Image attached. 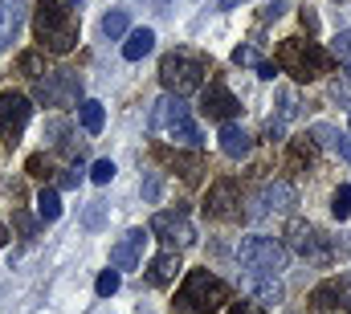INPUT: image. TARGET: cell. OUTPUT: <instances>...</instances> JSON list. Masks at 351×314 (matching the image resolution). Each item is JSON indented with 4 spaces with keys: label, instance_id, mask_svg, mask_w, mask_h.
Listing matches in <instances>:
<instances>
[{
    "label": "cell",
    "instance_id": "obj_42",
    "mask_svg": "<svg viewBox=\"0 0 351 314\" xmlns=\"http://www.w3.org/2000/svg\"><path fill=\"white\" fill-rule=\"evenodd\" d=\"M245 0H217V8H241Z\"/></svg>",
    "mask_w": 351,
    "mask_h": 314
},
{
    "label": "cell",
    "instance_id": "obj_26",
    "mask_svg": "<svg viewBox=\"0 0 351 314\" xmlns=\"http://www.w3.org/2000/svg\"><path fill=\"white\" fill-rule=\"evenodd\" d=\"M233 62H237V66H250V70H258V66H262V58H258V49H254V45H237V49H233Z\"/></svg>",
    "mask_w": 351,
    "mask_h": 314
},
{
    "label": "cell",
    "instance_id": "obj_32",
    "mask_svg": "<svg viewBox=\"0 0 351 314\" xmlns=\"http://www.w3.org/2000/svg\"><path fill=\"white\" fill-rule=\"evenodd\" d=\"M102 217H106V204H102V200H94V204H90V213H86V225H90V229H98V225H102Z\"/></svg>",
    "mask_w": 351,
    "mask_h": 314
},
{
    "label": "cell",
    "instance_id": "obj_3",
    "mask_svg": "<svg viewBox=\"0 0 351 314\" xmlns=\"http://www.w3.org/2000/svg\"><path fill=\"white\" fill-rule=\"evenodd\" d=\"M147 123H152V131H168L180 147H192V152H196V147L204 143V139H200V127L192 123V114H188V106H184L180 94H164V98L152 106V119H147Z\"/></svg>",
    "mask_w": 351,
    "mask_h": 314
},
{
    "label": "cell",
    "instance_id": "obj_8",
    "mask_svg": "<svg viewBox=\"0 0 351 314\" xmlns=\"http://www.w3.org/2000/svg\"><path fill=\"white\" fill-rule=\"evenodd\" d=\"M29 119H33V102L16 90H4L0 94V135H4V143H16L25 135Z\"/></svg>",
    "mask_w": 351,
    "mask_h": 314
},
{
    "label": "cell",
    "instance_id": "obj_12",
    "mask_svg": "<svg viewBox=\"0 0 351 314\" xmlns=\"http://www.w3.org/2000/svg\"><path fill=\"white\" fill-rule=\"evenodd\" d=\"M143 249H147V233L143 229H127V233L114 241L110 249V265L123 274V269H139L143 265Z\"/></svg>",
    "mask_w": 351,
    "mask_h": 314
},
{
    "label": "cell",
    "instance_id": "obj_23",
    "mask_svg": "<svg viewBox=\"0 0 351 314\" xmlns=\"http://www.w3.org/2000/svg\"><path fill=\"white\" fill-rule=\"evenodd\" d=\"M102 33H106L110 41H119V37H127V12H123V8H114V12H106V16H102Z\"/></svg>",
    "mask_w": 351,
    "mask_h": 314
},
{
    "label": "cell",
    "instance_id": "obj_14",
    "mask_svg": "<svg viewBox=\"0 0 351 314\" xmlns=\"http://www.w3.org/2000/svg\"><path fill=\"white\" fill-rule=\"evenodd\" d=\"M311 302H315L319 311H351V278H327V282L311 294Z\"/></svg>",
    "mask_w": 351,
    "mask_h": 314
},
{
    "label": "cell",
    "instance_id": "obj_20",
    "mask_svg": "<svg viewBox=\"0 0 351 314\" xmlns=\"http://www.w3.org/2000/svg\"><path fill=\"white\" fill-rule=\"evenodd\" d=\"M156 49V33L152 29H135V33H127V41H123V58L127 62H139V58H147Z\"/></svg>",
    "mask_w": 351,
    "mask_h": 314
},
{
    "label": "cell",
    "instance_id": "obj_44",
    "mask_svg": "<svg viewBox=\"0 0 351 314\" xmlns=\"http://www.w3.org/2000/svg\"><path fill=\"white\" fill-rule=\"evenodd\" d=\"M62 4H70V8H82V0H62Z\"/></svg>",
    "mask_w": 351,
    "mask_h": 314
},
{
    "label": "cell",
    "instance_id": "obj_16",
    "mask_svg": "<svg viewBox=\"0 0 351 314\" xmlns=\"http://www.w3.org/2000/svg\"><path fill=\"white\" fill-rule=\"evenodd\" d=\"M262 204H265V213H290L298 204V192H294L290 180H274V184L262 188Z\"/></svg>",
    "mask_w": 351,
    "mask_h": 314
},
{
    "label": "cell",
    "instance_id": "obj_18",
    "mask_svg": "<svg viewBox=\"0 0 351 314\" xmlns=\"http://www.w3.org/2000/svg\"><path fill=\"white\" fill-rule=\"evenodd\" d=\"M176 274H180V253H176V249H164V253L147 265V282H152V286H168V282H176Z\"/></svg>",
    "mask_w": 351,
    "mask_h": 314
},
{
    "label": "cell",
    "instance_id": "obj_37",
    "mask_svg": "<svg viewBox=\"0 0 351 314\" xmlns=\"http://www.w3.org/2000/svg\"><path fill=\"white\" fill-rule=\"evenodd\" d=\"M229 314H262V302H237L229 306Z\"/></svg>",
    "mask_w": 351,
    "mask_h": 314
},
{
    "label": "cell",
    "instance_id": "obj_17",
    "mask_svg": "<svg viewBox=\"0 0 351 314\" xmlns=\"http://www.w3.org/2000/svg\"><path fill=\"white\" fill-rule=\"evenodd\" d=\"M221 152L229 159H245L254 152V139H250V131L245 127H237V123H221Z\"/></svg>",
    "mask_w": 351,
    "mask_h": 314
},
{
    "label": "cell",
    "instance_id": "obj_41",
    "mask_svg": "<svg viewBox=\"0 0 351 314\" xmlns=\"http://www.w3.org/2000/svg\"><path fill=\"white\" fill-rule=\"evenodd\" d=\"M282 8H286V0H274V4L265 8V21H269V16H282Z\"/></svg>",
    "mask_w": 351,
    "mask_h": 314
},
{
    "label": "cell",
    "instance_id": "obj_35",
    "mask_svg": "<svg viewBox=\"0 0 351 314\" xmlns=\"http://www.w3.org/2000/svg\"><path fill=\"white\" fill-rule=\"evenodd\" d=\"M16 225H21V233H25V237H33V233H37V221H33L29 213H16Z\"/></svg>",
    "mask_w": 351,
    "mask_h": 314
},
{
    "label": "cell",
    "instance_id": "obj_22",
    "mask_svg": "<svg viewBox=\"0 0 351 314\" xmlns=\"http://www.w3.org/2000/svg\"><path fill=\"white\" fill-rule=\"evenodd\" d=\"M62 188H41L37 192V217L49 225V221H58L62 217V196H58Z\"/></svg>",
    "mask_w": 351,
    "mask_h": 314
},
{
    "label": "cell",
    "instance_id": "obj_43",
    "mask_svg": "<svg viewBox=\"0 0 351 314\" xmlns=\"http://www.w3.org/2000/svg\"><path fill=\"white\" fill-rule=\"evenodd\" d=\"M4 245H8V229H4V225H0V249H4Z\"/></svg>",
    "mask_w": 351,
    "mask_h": 314
},
{
    "label": "cell",
    "instance_id": "obj_15",
    "mask_svg": "<svg viewBox=\"0 0 351 314\" xmlns=\"http://www.w3.org/2000/svg\"><path fill=\"white\" fill-rule=\"evenodd\" d=\"M21 25H25V0H0V49L16 41Z\"/></svg>",
    "mask_w": 351,
    "mask_h": 314
},
{
    "label": "cell",
    "instance_id": "obj_28",
    "mask_svg": "<svg viewBox=\"0 0 351 314\" xmlns=\"http://www.w3.org/2000/svg\"><path fill=\"white\" fill-rule=\"evenodd\" d=\"M290 159H294V163H315V143H311V139H294Z\"/></svg>",
    "mask_w": 351,
    "mask_h": 314
},
{
    "label": "cell",
    "instance_id": "obj_13",
    "mask_svg": "<svg viewBox=\"0 0 351 314\" xmlns=\"http://www.w3.org/2000/svg\"><path fill=\"white\" fill-rule=\"evenodd\" d=\"M286 241H290V249H294L298 257H311V261L327 257L323 233H319L315 225H306V221H290V229H286Z\"/></svg>",
    "mask_w": 351,
    "mask_h": 314
},
{
    "label": "cell",
    "instance_id": "obj_4",
    "mask_svg": "<svg viewBox=\"0 0 351 314\" xmlns=\"http://www.w3.org/2000/svg\"><path fill=\"white\" fill-rule=\"evenodd\" d=\"M204 74H208V58L192 53V49H176L160 62V82L168 86V94H192L204 90Z\"/></svg>",
    "mask_w": 351,
    "mask_h": 314
},
{
    "label": "cell",
    "instance_id": "obj_31",
    "mask_svg": "<svg viewBox=\"0 0 351 314\" xmlns=\"http://www.w3.org/2000/svg\"><path fill=\"white\" fill-rule=\"evenodd\" d=\"M90 180H94V184H110V180H114V163H110V159H98V163L90 167Z\"/></svg>",
    "mask_w": 351,
    "mask_h": 314
},
{
    "label": "cell",
    "instance_id": "obj_10",
    "mask_svg": "<svg viewBox=\"0 0 351 314\" xmlns=\"http://www.w3.org/2000/svg\"><path fill=\"white\" fill-rule=\"evenodd\" d=\"M200 110H204L208 119H217V123H233V119H237V110H241V102L229 94V86L208 82V86L200 90Z\"/></svg>",
    "mask_w": 351,
    "mask_h": 314
},
{
    "label": "cell",
    "instance_id": "obj_7",
    "mask_svg": "<svg viewBox=\"0 0 351 314\" xmlns=\"http://www.w3.org/2000/svg\"><path fill=\"white\" fill-rule=\"evenodd\" d=\"M37 98L45 106H78L82 98V78L74 70H49L37 78Z\"/></svg>",
    "mask_w": 351,
    "mask_h": 314
},
{
    "label": "cell",
    "instance_id": "obj_9",
    "mask_svg": "<svg viewBox=\"0 0 351 314\" xmlns=\"http://www.w3.org/2000/svg\"><path fill=\"white\" fill-rule=\"evenodd\" d=\"M152 233L160 237L164 245H172V249H188L196 241V229L188 225L184 213H156L152 217Z\"/></svg>",
    "mask_w": 351,
    "mask_h": 314
},
{
    "label": "cell",
    "instance_id": "obj_19",
    "mask_svg": "<svg viewBox=\"0 0 351 314\" xmlns=\"http://www.w3.org/2000/svg\"><path fill=\"white\" fill-rule=\"evenodd\" d=\"M250 294L262 302V306H278L282 302V286H278V278L274 274H250Z\"/></svg>",
    "mask_w": 351,
    "mask_h": 314
},
{
    "label": "cell",
    "instance_id": "obj_39",
    "mask_svg": "<svg viewBox=\"0 0 351 314\" xmlns=\"http://www.w3.org/2000/svg\"><path fill=\"white\" fill-rule=\"evenodd\" d=\"M298 16H302V29H306V33H315V29H319V16H315L311 8H302Z\"/></svg>",
    "mask_w": 351,
    "mask_h": 314
},
{
    "label": "cell",
    "instance_id": "obj_2",
    "mask_svg": "<svg viewBox=\"0 0 351 314\" xmlns=\"http://www.w3.org/2000/svg\"><path fill=\"white\" fill-rule=\"evenodd\" d=\"M229 302V286L213 274V269H192L176 294V311H200V314H213L217 306Z\"/></svg>",
    "mask_w": 351,
    "mask_h": 314
},
{
    "label": "cell",
    "instance_id": "obj_21",
    "mask_svg": "<svg viewBox=\"0 0 351 314\" xmlns=\"http://www.w3.org/2000/svg\"><path fill=\"white\" fill-rule=\"evenodd\" d=\"M78 123H82V131H86V135H98V131H102V123H106V110H102V102L86 98V102L78 106Z\"/></svg>",
    "mask_w": 351,
    "mask_h": 314
},
{
    "label": "cell",
    "instance_id": "obj_30",
    "mask_svg": "<svg viewBox=\"0 0 351 314\" xmlns=\"http://www.w3.org/2000/svg\"><path fill=\"white\" fill-rule=\"evenodd\" d=\"M21 74L25 78H41L45 70H41V53H21Z\"/></svg>",
    "mask_w": 351,
    "mask_h": 314
},
{
    "label": "cell",
    "instance_id": "obj_5",
    "mask_svg": "<svg viewBox=\"0 0 351 314\" xmlns=\"http://www.w3.org/2000/svg\"><path fill=\"white\" fill-rule=\"evenodd\" d=\"M278 66H282V74H290L294 82H315L319 74H327L331 58H327L315 41L286 37V41L278 45Z\"/></svg>",
    "mask_w": 351,
    "mask_h": 314
},
{
    "label": "cell",
    "instance_id": "obj_1",
    "mask_svg": "<svg viewBox=\"0 0 351 314\" xmlns=\"http://www.w3.org/2000/svg\"><path fill=\"white\" fill-rule=\"evenodd\" d=\"M33 33L41 41V49L49 53H70L78 45V25H74V8L62 0H41L37 16H33Z\"/></svg>",
    "mask_w": 351,
    "mask_h": 314
},
{
    "label": "cell",
    "instance_id": "obj_27",
    "mask_svg": "<svg viewBox=\"0 0 351 314\" xmlns=\"http://www.w3.org/2000/svg\"><path fill=\"white\" fill-rule=\"evenodd\" d=\"M160 188H164L160 171H147V176H143V200H147V204H156V200H160Z\"/></svg>",
    "mask_w": 351,
    "mask_h": 314
},
{
    "label": "cell",
    "instance_id": "obj_40",
    "mask_svg": "<svg viewBox=\"0 0 351 314\" xmlns=\"http://www.w3.org/2000/svg\"><path fill=\"white\" fill-rule=\"evenodd\" d=\"M335 152H339V156H343V159L351 163V139H348V135H339V143H335Z\"/></svg>",
    "mask_w": 351,
    "mask_h": 314
},
{
    "label": "cell",
    "instance_id": "obj_38",
    "mask_svg": "<svg viewBox=\"0 0 351 314\" xmlns=\"http://www.w3.org/2000/svg\"><path fill=\"white\" fill-rule=\"evenodd\" d=\"M29 171L45 180V171H49V163H45V156H33V159H29Z\"/></svg>",
    "mask_w": 351,
    "mask_h": 314
},
{
    "label": "cell",
    "instance_id": "obj_34",
    "mask_svg": "<svg viewBox=\"0 0 351 314\" xmlns=\"http://www.w3.org/2000/svg\"><path fill=\"white\" fill-rule=\"evenodd\" d=\"M278 74H282V66H278V62H262V66H258V78H265V82H274Z\"/></svg>",
    "mask_w": 351,
    "mask_h": 314
},
{
    "label": "cell",
    "instance_id": "obj_33",
    "mask_svg": "<svg viewBox=\"0 0 351 314\" xmlns=\"http://www.w3.org/2000/svg\"><path fill=\"white\" fill-rule=\"evenodd\" d=\"M78 180H82V167H70V171L58 180V188H78Z\"/></svg>",
    "mask_w": 351,
    "mask_h": 314
},
{
    "label": "cell",
    "instance_id": "obj_6",
    "mask_svg": "<svg viewBox=\"0 0 351 314\" xmlns=\"http://www.w3.org/2000/svg\"><path fill=\"white\" fill-rule=\"evenodd\" d=\"M237 257L250 274H278L286 269V245L274 237H245L237 245Z\"/></svg>",
    "mask_w": 351,
    "mask_h": 314
},
{
    "label": "cell",
    "instance_id": "obj_36",
    "mask_svg": "<svg viewBox=\"0 0 351 314\" xmlns=\"http://www.w3.org/2000/svg\"><path fill=\"white\" fill-rule=\"evenodd\" d=\"M315 139H319V143H331V147L339 143V135H335L331 127H315Z\"/></svg>",
    "mask_w": 351,
    "mask_h": 314
},
{
    "label": "cell",
    "instance_id": "obj_24",
    "mask_svg": "<svg viewBox=\"0 0 351 314\" xmlns=\"http://www.w3.org/2000/svg\"><path fill=\"white\" fill-rule=\"evenodd\" d=\"M119 282H123V278H119V269H114V265H110V269H102V274H98V282H94L98 298H114V294H119Z\"/></svg>",
    "mask_w": 351,
    "mask_h": 314
},
{
    "label": "cell",
    "instance_id": "obj_29",
    "mask_svg": "<svg viewBox=\"0 0 351 314\" xmlns=\"http://www.w3.org/2000/svg\"><path fill=\"white\" fill-rule=\"evenodd\" d=\"M331 53H335L339 62H348V66H351V29H343V33L331 41Z\"/></svg>",
    "mask_w": 351,
    "mask_h": 314
},
{
    "label": "cell",
    "instance_id": "obj_11",
    "mask_svg": "<svg viewBox=\"0 0 351 314\" xmlns=\"http://www.w3.org/2000/svg\"><path fill=\"white\" fill-rule=\"evenodd\" d=\"M241 188L233 184V180H221V184H213L208 188V196H204V213L208 217H217V221H233V217H241Z\"/></svg>",
    "mask_w": 351,
    "mask_h": 314
},
{
    "label": "cell",
    "instance_id": "obj_25",
    "mask_svg": "<svg viewBox=\"0 0 351 314\" xmlns=\"http://www.w3.org/2000/svg\"><path fill=\"white\" fill-rule=\"evenodd\" d=\"M331 213H335V221H348L351 217V184H343V188L331 196Z\"/></svg>",
    "mask_w": 351,
    "mask_h": 314
}]
</instances>
